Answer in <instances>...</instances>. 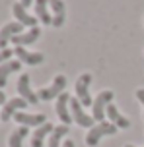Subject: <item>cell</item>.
Returning a JSON list of instances; mask_svg holds the SVG:
<instances>
[{
  "instance_id": "44dd1931",
  "label": "cell",
  "mask_w": 144,
  "mask_h": 147,
  "mask_svg": "<svg viewBox=\"0 0 144 147\" xmlns=\"http://www.w3.org/2000/svg\"><path fill=\"white\" fill-rule=\"evenodd\" d=\"M14 54V51L12 49H4V51H0V64H4V62H8V58Z\"/></svg>"
},
{
  "instance_id": "5b68a950",
  "label": "cell",
  "mask_w": 144,
  "mask_h": 147,
  "mask_svg": "<svg viewBox=\"0 0 144 147\" xmlns=\"http://www.w3.org/2000/svg\"><path fill=\"white\" fill-rule=\"evenodd\" d=\"M70 114H72V120L78 126H82V128H93L96 120H93V116L84 112V107L78 99H70Z\"/></svg>"
},
{
  "instance_id": "ffe728a7",
  "label": "cell",
  "mask_w": 144,
  "mask_h": 147,
  "mask_svg": "<svg viewBox=\"0 0 144 147\" xmlns=\"http://www.w3.org/2000/svg\"><path fill=\"white\" fill-rule=\"evenodd\" d=\"M68 130H70V126H64V124L55 126L53 134H51V138H49V147H61V141H62V138L68 134Z\"/></svg>"
},
{
  "instance_id": "6da1fadb",
  "label": "cell",
  "mask_w": 144,
  "mask_h": 147,
  "mask_svg": "<svg viewBox=\"0 0 144 147\" xmlns=\"http://www.w3.org/2000/svg\"><path fill=\"white\" fill-rule=\"evenodd\" d=\"M117 130H119V128H117L115 124H111V122H99V124H96L93 128H90V132H88V136H86V143H88L90 147H96L101 138H105V136H115Z\"/></svg>"
},
{
  "instance_id": "7c38bea8",
  "label": "cell",
  "mask_w": 144,
  "mask_h": 147,
  "mask_svg": "<svg viewBox=\"0 0 144 147\" xmlns=\"http://www.w3.org/2000/svg\"><path fill=\"white\" fill-rule=\"evenodd\" d=\"M105 116L111 120V124H115L117 128H129L130 126V120L127 116H123L121 112H119V109L115 107L113 103L111 105H107V109H105Z\"/></svg>"
},
{
  "instance_id": "30bf717a",
  "label": "cell",
  "mask_w": 144,
  "mask_h": 147,
  "mask_svg": "<svg viewBox=\"0 0 144 147\" xmlns=\"http://www.w3.org/2000/svg\"><path fill=\"white\" fill-rule=\"evenodd\" d=\"M16 122L20 126H25V128H29V126H43L47 122V116L45 114H27V112H18L14 114Z\"/></svg>"
},
{
  "instance_id": "277c9868",
  "label": "cell",
  "mask_w": 144,
  "mask_h": 147,
  "mask_svg": "<svg viewBox=\"0 0 144 147\" xmlns=\"http://www.w3.org/2000/svg\"><path fill=\"white\" fill-rule=\"evenodd\" d=\"M64 89H66V78H64V76H57L55 81L49 87L39 89L37 97H39V101H51V99H55L57 95H62Z\"/></svg>"
},
{
  "instance_id": "484cf974",
  "label": "cell",
  "mask_w": 144,
  "mask_h": 147,
  "mask_svg": "<svg viewBox=\"0 0 144 147\" xmlns=\"http://www.w3.org/2000/svg\"><path fill=\"white\" fill-rule=\"evenodd\" d=\"M125 147H136V145H125Z\"/></svg>"
},
{
  "instance_id": "ac0fdd59",
  "label": "cell",
  "mask_w": 144,
  "mask_h": 147,
  "mask_svg": "<svg viewBox=\"0 0 144 147\" xmlns=\"http://www.w3.org/2000/svg\"><path fill=\"white\" fill-rule=\"evenodd\" d=\"M47 4H49V0H35V2H33L35 16H37V20H41L45 25H53V16H49Z\"/></svg>"
},
{
  "instance_id": "2e32d148",
  "label": "cell",
  "mask_w": 144,
  "mask_h": 147,
  "mask_svg": "<svg viewBox=\"0 0 144 147\" xmlns=\"http://www.w3.org/2000/svg\"><path fill=\"white\" fill-rule=\"evenodd\" d=\"M20 68H22V62H20V60H8V62H4V64H0V89L8 83L10 74L18 72Z\"/></svg>"
},
{
  "instance_id": "3957f363",
  "label": "cell",
  "mask_w": 144,
  "mask_h": 147,
  "mask_svg": "<svg viewBox=\"0 0 144 147\" xmlns=\"http://www.w3.org/2000/svg\"><path fill=\"white\" fill-rule=\"evenodd\" d=\"M90 83H91V74H80L74 83L76 99L82 103V107H91L93 105L91 95H90Z\"/></svg>"
},
{
  "instance_id": "8fae6325",
  "label": "cell",
  "mask_w": 144,
  "mask_h": 147,
  "mask_svg": "<svg viewBox=\"0 0 144 147\" xmlns=\"http://www.w3.org/2000/svg\"><path fill=\"white\" fill-rule=\"evenodd\" d=\"M14 52L18 54V60L22 64H29V66H37V64H41L45 60V56L41 52H29V51H25L23 47H16Z\"/></svg>"
},
{
  "instance_id": "cb8c5ba5",
  "label": "cell",
  "mask_w": 144,
  "mask_h": 147,
  "mask_svg": "<svg viewBox=\"0 0 144 147\" xmlns=\"http://www.w3.org/2000/svg\"><path fill=\"white\" fill-rule=\"evenodd\" d=\"M8 101H6V95H4V91L0 89V105H6Z\"/></svg>"
},
{
  "instance_id": "ba28073f",
  "label": "cell",
  "mask_w": 144,
  "mask_h": 147,
  "mask_svg": "<svg viewBox=\"0 0 144 147\" xmlns=\"http://www.w3.org/2000/svg\"><path fill=\"white\" fill-rule=\"evenodd\" d=\"M18 93H20V97L25 99L29 105H37L39 97H37V93H33V89H31L29 76H27V74H22V76H20V80H18Z\"/></svg>"
},
{
  "instance_id": "7a4b0ae2",
  "label": "cell",
  "mask_w": 144,
  "mask_h": 147,
  "mask_svg": "<svg viewBox=\"0 0 144 147\" xmlns=\"http://www.w3.org/2000/svg\"><path fill=\"white\" fill-rule=\"evenodd\" d=\"M113 97L115 93L113 91H109V89H105V91H101L99 95H96V101H93V105H91V116H93V120L96 122H103V118H105V109L107 105L113 103Z\"/></svg>"
},
{
  "instance_id": "9a60e30c",
  "label": "cell",
  "mask_w": 144,
  "mask_h": 147,
  "mask_svg": "<svg viewBox=\"0 0 144 147\" xmlns=\"http://www.w3.org/2000/svg\"><path fill=\"white\" fill-rule=\"evenodd\" d=\"M12 12H14V16L18 18V23H22V25H29L31 29L37 27V18H33V16L27 14L25 8H23L20 2H16L14 6H12Z\"/></svg>"
},
{
  "instance_id": "e0dca14e",
  "label": "cell",
  "mask_w": 144,
  "mask_h": 147,
  "mask_svg": "<svg viewBox=\"0 0 144 147\" xmlns=\"http://www.w3.org/2000/svg\"><path fill=\"white\" fill-rule=\"evenodd\" d=\"M39 35H41V29H39V27H33V29L25 31V33H20V35H16L14 39H12V43H14L16 47H25V45L35 43V41L39 39Z\"/></svg>"
},
{
  "instance_id": "603a6c76",
  "label": "cell",
  "mask_w": 144,
  "mask_h": 147,
  "mask_svg": "<svg viewBox=\"0 0 144 147\" xmlns=\"http://www.w3.org/2000/svg\"><path fill=\"white\" fill-rule=\"evenodd\" d=\"M33 2H35V0H20V4H22L23 8H29V6H33Z\"/></svg>"
},
{
  "instance_id": "d6986e66",
  "label": "cell",
  "mask_w": 144,
  "mask_h": 147,
  "mask_svg": "<svg viewBox=\"0 0 144 147\" xmlns=\"http://www.w3.org/2000/svg\"><path fill=\"white\" fill-rule=\"evenodd\" d=\"M29 134V128H25V126H20L18 130L10 134V140H8V147H22L23 140H25V136Z\"/></svg>"
},
{
  "instance_id": "7402d4cb",
  "label": "cell",
  "mask_w": 144,
  "mask_h": 147,
  "mask_svg": "<svg viewBox=\"0 0 144 147\" xmlns=\"http://www.w3.org/2000/svg\"><path fill=\"white\" fill-rule=\"evenodd\" d=\"M134 95H136V99L140 101V103H142V107H144V89H142V87L136 89V93H134Z\"/></svg>"
},
{
  "instance_id": "52a82bcc",
  "label": "cell",
  "mask_w": 144,
  "mask_h": 147,
  "mask_svg": "<svg viewBox=\"0 0 144 147\" xmlns=\"http://www.w3.org/2000/svg\"><path fill=\"white\" fill-rule=\"evenodd\" d=\"M23 33V25L18 22H12V23H6L2 29H0V51H4L6 49V45L14 39L16 35H20Z\"/></svg>"
},
{
  "instance_id": "5bb4252c",
  "label": "cell",
  "mask_w": 144,
  "mask_h": 147,
  "mask_svg": "<svg viewBox=\"0 0 144 147\" xmlns=\"http://www.w3.org/2000/svg\"><path fill=\"white\" fill-rule=\"evenodd\" d=\"M53 130H55V126L51 124V122H45L43 126H39L37 130L33 132V136H31V147H43L45 138H47V136H51Z\"/></svg>"
},
{
  "instance_id": "8992f818",
  "label": "cell",
  "mask_w": 144,
  "mask_h": 147,
  "mask_svg": "<svg viewBox=\"0 0 144 147\" xmlns=\"http://www.w3.org/2000/svg\"><path fill=\"white\" fill-rule=\"evenodd\" d=\"M57 116L61 118V122L64 126L72 124V114H70V95L64 91L62 95H59L57 101Z\"/></svg>"
},
{
  "instance_id": "9c48e42d",
  "label": "cell",
  "mask_w": 144,
  "mask_h": 147,
  "mask_svg": "<svg viewBox=\"0 0 144 147\" xmlns=\"http://www.w3.org/2000/svg\"><path fill=\"white\" fill-rule=\"evenodd\" d=\"M27 107V101L25 99H22V97H14V99H10L6 105H4V109H2V114H0V118H2V122H8L10 118L14 116V114H18L22 109H25Z\"/></svg>"
},
{
  "instance_id": "4fadbf2b",
  "label": "cell",
  "mask_w": 144,
  "mask_h": 147,
  "mask_svg": "<svg viewBox=\"0 0 144 147\" xmlns=\"http://www.w3.org/2000/svg\"><path fill=\"white\" fill-rule=\"evenodd\" d=\"M49 6L53 8V25L55 27H62L64 20H66V8L62 0H49Z\"/></svg>"
},
{
  "instance_id": "d4e9b609",
  "label": "cell",
  "mask_w": 144,
  "mask_h": 147,
  "mask_svg": "<svg viewBox=\"0 0 144 147\" xmlns=\"http://www.w3.org/2000/svg\"><path fill=\"white\" fill-rule=\"evenodd\" d=\"M62 147H74V141H72V140H66Z\"/></svg>"
}]
</instances>
